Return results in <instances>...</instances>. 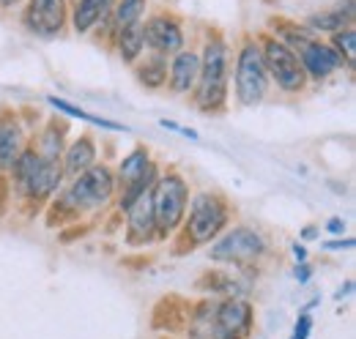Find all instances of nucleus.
<instances>
[{
    "label": "nucleus",
    "mask_w": 356,
    "mask_h": 339,
    "mask_svg": "<svg viewBox=\"0 0 356 339\" xmlns=\"http://www.w3.org/2000/svg\"><path fill=\"white\" fill-rule=\"evenodd\" d=\"M118 192V181H115V170L96 162L86 172L69 178V183L60 186L58 200L52 197L49 206V222L58 216L60 224H72L83 216H96L104 211Z\"/></svg>",
    "instance_id": "nucleus-1"
},
{
    "label": "nucleus",
    "mask_w": 356,
    "mask_h": 339,
    "mask_svg": "<svg viewBox=\"0 0 356 339\" xmlns=\"http://www.w3.org/2000/svg\"><path fill=\"white\" fill-rule=\"evenodd\" d=\"M230 47L222 33H209L200 49V77L192 90V104L203 115H222L230 101Z\"/></svg>",
    "instance_id": "nucleus-2"
},
{
    "label": "nucleus",
    "mask_w": 356,
    "mask_h": 339,
    "mask_svg": "<svg viewBox=\"0 0 356 339\" xmlns=\"http://www.w3.org/2000/svg\"><path fill=\"white\" fill-rule=\"evenodd\" d=\"M230 219H233V208L225 200V195H220V192L192 195L189 206H186V216H184L176 233V235H181V244H184L176 249V254L192 252L197 247L211 244L220 233L230 227Z\"/></svg>",
    "instance_id": "nucleus-3"
},
{
    "label": "nucleus",
    "mask_w": 356,
    "mask_h": 339,
    "mask_svg": "<svg viewBox=\"0 0 356 339\" xmlns=\"http://www.w3.org/2000/svg\"><path fill=\"white\" fill-rule=\"evenodd\" d=\"M268 238L252 224H230L225 233H220L211 247L209 260L220 263L236 271H252L268 257Z\"/></svg>",
    "instance_id": "nucleus-4"
},
{
    "label": "nucleus",
    "mask_w": 356,
    "mask_h": 339,
    "mask_svg": "<svg viewBox=\"0 0 356 339\" xmlns=\"http://www.w3.org/2000/svg\"><path fill=\"white\" fill-rule=\"evenodd\" d=\"M189 181L178 172L168 167L159 172V178L151 186V206H154V219H156V241L173 238L186 216L189 206Z\"/></svg>",
    "instance_id": "nucleus-5"
},
{
    "label": "nucleus",
    "mask_w": 356,
    "mask_h": 339,
    "mask_svg": "<svg viewBox=\"0 0 356 339\" xmlns=\"http://www.w3.org/2000/svg\"><path fill=\"white\" fill-rule=\"evenodd\" d=\"M230 77H233V96L238 107H258L264 104V99L268 96V72L261 55V44L255 36H247L238 44L233 66H230Z\"/></svg>",
    "instance_id": "nucleus-6"
},
{
    "label": "nucleus",
    "mask_w": 356,
    "mask_h": 339,
    "mask_svg": "<svg viewBox=\"0 0 356 339\" xmlns=\"http://www.w3.org/2000/svg\"><path fill=\"white\" fill-rule=\"evenodd\" d=\"M261 44V55H264V63H266L268 80L277 85V90H282L285 96H299L307 90V74L299 63V55L285 47L280 39H274L271 33H261L255 36Z\"/></svg>",
    "instance_id": "nucleus-7"
},
{
    "label": "nucleus",
    "mask_w": 356,
    "mask_h": 339,
    "mask_svg": "<svg viewBox=\"0 0 356 339\" xmlns=\"http://www.w3.org/2000/svg\"><path fill=\"white\" fill-rule=\"evenodd\" d=\"M143 36H145V49L148 52H159L165 58L176 55L186 47L181 19L168 14V11H156L148 22H143Z\"/></svg>",
    "instance_id": "nucleus-8"
},
{
    "label": "nucleus",
    "mask_w": 356,
    "mask_h": 339,
    "mask_svg": "<svg viewBox=\"0 0 356 339\" xmlns=\"http://www.w3.org/2000/svg\"><path fill=\"white\" fill-rule=\"evenodd\" d=\"M69 19V3L66 0H31L25 8V28L28 33L39 39H55L63 33Z\"/></svg>",
    "instance_id": "nucleus-9"
},
{
    "label": "nucleus",
    "mask_w": 356,
    "mask_h": 339,
    "mask_svg": "<svg viewBox=\"0 0 356 339\" xmlns=\"http://www.w3.org/2000/svg\"><path fill=\"white\" fill-rule=\"evenodd\" d=\"M124 241L127 247H151L156 244V219L151 206V189L143 192L124 211Z\"/></svg>",
    "instance_id": "nucleus-10"
},
{
    "label": "nucleus",
    "mask_w": 356,
    "mask_h": 339,
    "mask_svg": "<svg viewBox=\"0 0 356 339\" xmlns=\"http://www.w3.org/2000/svg\"><path fill=\"white\" fill-rule=\"evenodd\" d=\"M296 55H299V63H302V69H305V74H307L310 83H326L329 77H334L337 72L346 69V63L332 49V44L323 42L321 36L312 39L310 44H305Z\"/></svg>",
    "instance_id": "nucleus-11"
},
{
    "label": "nucleus",
    "mask_w": 356,
    "mask_h": 339,
    "mask_svg": "<svg viewBox=\"0 0 356 339\" xmlns=\"http://www.w3.org/2000/svg\"><path fill=\"white\" fill-rule=\"evenodd\" d=\"M184 339H241L225 331L214 317V298H200L189 304L184 317Z\"/></svg>",
    "instance_id": "nucleus-12"
},
{
    "label": "nucleus",
    "mask_w": 356,
    "mask_h": 339,
    "mask_svg": "<svg viewBox=\"0 0 356 339\" xmlns=\"http://www.w3.org/2000/svg\"><path fill=\"white\" fill-rule=\"evenodd\" d=\"M214 317L225 331L250 339L255 331V306L247 298H214Z\"/></svg>",
    "instance_id": "nucleus-13"
},
{
    "label": "nucleus",
    "mask_w": 356,
    "mask_h": 339,
    "mask_svg": "<svg viewBox=\"0 0 356 339\" xmlns=\"http://www.w3.org/2000/svg\"><path fill=\"white\" fill-rule=\"evenodd\" d=\"M250 279H244V271H236V268H211L206 274L197 276L195 288L209 298H247L250 290Z\"/></svg>",
    "instance_id": "nucleus-14"
},
{
    "label": "nucleus",
    "mask_w": 356,
    "mask_h": 339,
    "mask_svg": "<svg viewBox=\"0 0 356 339\" xmlns=\"http://www.w3.org/2000/svg\"><path fill=\"white\" fill-rule=\"evenodd\" d=\"M31 134L17 110H0V172H8L19 151L28 145Z\"/></svg>",
    "instance_id": "nucleus-15"
},
{
    "label": "nucleus",
    "mask_w": 356,
    "mask_h": 339,
    "mask_svg": "<svg viewBox=\"0 0 356 339\" xmlns=\"http://www.w3.org/2000/svg\"><path fill=\"white\" fill-rule=\"evenodd\" d=\"M200 77V52L192 47H184L181 52L168 58V88L176 96H192Z\"/></svg>",
    "instance_id": "nucleus-16"
},
{
    "label": "nucleus",
    "mask_w": 356,
    "mask_h": 339,
    "mask_svg": "<svg viewBox=\"0 0 356 339\" xmlns=\"http://www.w3.org/2000/svg\"><path fill=\"white\" fill-rule=\"evenodd\" d=\"M99 162V145L90 134H83L77 140H72L66 148H63V156H60V167H63V175L66 181L86 172L88 167H93Z\"/></svg>",
    "instance_id": "nucleus-17"
},
{
    "label": "nucleus",
    "mask_w": 356,
    "mask_h": 339,
    "mask_svg": "<svg viewBox=\"0 0 356 339\" xmlns=\"http://www.w3.org/2000/svg\"><path fill=\"white\" fill-rule=\"evenodd\" d=\"M354 0H340L334 8H326V11H318V14H310L305 19V25L310 28L315 36H332L348 25H354Z\"/></svg>",
    "instance_id": "nucleus-18"
},
{
    "label": "nucleus",
    "mask_w": 356,
    "mask_h": 339,
    "mask_svg": "<svg viewBox=\"0 0 356 339\" xmlns=\"http://www.w3.org/2000/svg\"><path fill=\"white\" fill-rule=\"evenodd\" d=\"M137 83L145 90H162L168 88V58L159 52H143V58L132 66Z\"/></svg>",
    "instance_id": "nucleus-19"
},
{
    "label": "nucleus",
    "mask_w": 356,
    "mask_h": 339,
    "mask_svg": "<svg viewBox=\"0 0 356 339\" xmlns=\"http://www.w3.org/2000/svg\"><path fill=\"white\" fill-rule=\"evenodd\" d=\"M66 131L69 126L58 118H49L44 126L36 131V137H31V142L36 145L42 159H60L63 148H66Z\"/></svg>",
    "instance_id": "nucleus-20"
},
{
    "label": "nucleus",
    "mask_w": 356,
    "mask_h": 339,
    "mask_svg": "<svg viewBox=\"0 0 356 339\" xmlns=\"http://www.w3.org/2000/svg\"><path fill=\"white\" fill-rule=\"evenodd\" d=\"M113 47H115V52H118L121 63H127V66H134V63L143 58V52H145L143 19H140V22H132V25H127L124 31H118V33L113 36Z\"/></svg>",
    "instance_id": "nucleus-21"
},
{
    "label": "nucleus",
    "mask_w": 356,
    "mask_h": 339,
    "mask_svg": "<svg viewBox=\"0 0 356 339\" xmlns=\"http://www.w3.org/2000/svg\"><path fill=\"white\" fill-rule=\"evenodd\" d=\"M113 8V0H77L72 6V28L77 36H88L96 22Z\"/></svg>",
    "instance_id": "nucleus-22"
},
{
    "label": "nucleus",
    "mask_w": 356,
    "mask_h": 339,
    "mask_svg": "<svg viewBox=\"0 0 356 339\" xmlns=\"http://www.w3.org/2000/svg\"><path fill=\"white\" fill-rule=\"evenodd\" d=\"M268 25H271V36L280 39L285 47H291L293 52H299L305 44H310L312 39H318L305 22H291V19L277 17V19H268Z\"/></svg>",
    "instance_id": "nucleus-23"
},
{
    "label": "nucleus",
    "mask_w": 356,
    "mask_h": 339,
    "mask_svg": "<svg viewBox=\"0 0 356 339\" xmlns=\"http://www.w3.org/2000/svg\"><path fill=\"white\" fill-rule=\"evenodd\" d=\"M151 165H154V156H151L148 145H137V148H132V151L121 159L118 170H115V181H118V186H127V183H132V181H137V178H143Z\"/></svg>",
    "instance_id": "nucleus-24"
},
{
    "label": "nucleus",
    "mask_w": 356,
    "mask_h": 339,
    "mask_svg": "<svg viewBox=\"0 0 356 339\" xmlns=\"http://www.w3.org/2000/svg\"><path fill=\"white\" fill-rule=\"evenodd\" d=\"M47 104H49L52 110H58V113L69 115V118L86 121V124H90V126L107 129V131H129V129L124 126V124H118V121H110V118L93 115V113H88V110H83V107H77V104H72V101H66V99H58V96H47Z\"/></svg>",
    "instance_id": "nucleus-25"
},
{
    "label": "nucleus",
    "mask_w": 356,
    "mask_h": 339,
    "mask_svg": "<svg viewBox=\"0 0 356 339\" xmlns=\"http://www.w3.org/2000/svg\"><path fill=\"white\" fill-rule=\"evenodd\" d=\"M143 11H145V0H118V3H113V8H110L113 36H115L118 31H124L127 25L140 22V19H143Z\"/></svg>",
    "instance_id": "nucleus-26"
},
{
    "label": "nucleus",
    "mask_w": 356,
    "mask_h": 339,
    "mask_svg": "<svg viewBox=\"0 0 356 339\" xmlns=\"http://www.w3.org/2000/svg\"><path fill=\"white\" fill-rule=\"evenodd\" d=\"M329 44H332V49L340 55V60L346 63V69H354L356 66V28L354 25H348V28L332 33V36H329Z\"/></svg>",
    "instance_id": "nucleus-27"
},
{
    "label": "nucleus",
    "mask_w": 356,
    "mask_h": 339,
    "mask_svg": "<svg viewBox=\"0 0 356 339\" xmlns=\"http://www.w3.org/2000/svg\"><path fill=\"white\" fill-rule=\"evenodd\" d=\"M312 315L310 312H299V317H296V326H293V334L291 339H310L312 334Z\"/></svg>",
    "instance_id": "nucleus-28"
},
{
    "label": "nucleus",
    "mask_w": 356,
    "mask_h": 339,
    "mask_svg": "<svg viewBox=\"0 0 356 339\" xmlns=\"http://www.w3.org/2000/svg\"><path fill=\"white\" fill-rule=\"evenodd\" d=\"M356 247L354 238H332V241H321L323 252H351Z\"/></svg>",
    "instance_id": "nucleus-29"
},
{
    "label": "nucleus",
    "mask_w": 356,
    "mask_h": 339,
    "mask_svg": "<svg viewBox=\"0 0 356 339\" xmlns=\"http://www.w3.org/2000/svg\"><path fill=\"white\" fill-rule=\"evenodd\" d=\"M293 276H296V282L299 285H307L312 279V265L307 260H302V263H296V268H293Z\"/></svg>",
    "instance_id": "nucleus-30"
},
{
    "label": "nucleus",
    "mask_w": 356,
    "mask_h": 339,
    "mask_svg": "<svg viewBox=\"0 0 356 339\" xmlns=\"http://www.w3.org/2000/svg\"><path fill=\"white\" fill-rule=\"evenodd\" d=\"M326 233L343 235V233H346V219H343V216H332V219L326 222Z\"/></svg>",
    "instance_id": "nucleus-31"
},
{
    "label": "nucleus",
    "mask_w": 356,
    "mask_h": 339,
    "mask_svg": "<svg viewBox=\"0 0 356 339\" xmlns=\"http://www.w3.org/2000/svg\"><path fill=\"white\" fill-rule=\"evenodd\" d=\"M318 235H321V230H318V224H307V227H305V230L299 233V241H302V244H307V241H315Z\"/></svg>",
    "instance_id": "nucleus-32"
},
{
    "label": "nucleus",
    "mask_w": 356,
    "mask_h": 339,
    "mask_svg": "<svg viewBox=\"0 0 356 339\" xmlns=\"http://www.w3.org/2000/svg\"><path fill=\"white\" fill-rule=\"evenodd\" d=\"M291 252H293V257H296V263H302V260H307V257H310V252H307V247H305L302 241L291 244Z\"/></svg>",
    "instance_id": "nucleus-33"
},
{
    "label": "nucleus",
    "mask_w": 356,
    "mask_h": 339,
    "mask_svg": "<svg viewBox=\"0 0 356 339\" xmlns=\"http://www.w3.org/2000/svg\"><path fill=\"white\" fill-rule=\"evenodd\" d=\"M351 293H354V279H348V282L334 293V298H337V301H343V298H348Z\"/></svg>",
    "instance_id": "nucleus-34"
},
{
    "label": "nucleus",
    "mask_w": 356,
    "mask_h": 339,
    "mask_svg": "<svg viewBox=\"0 0 356 339\" xmlns=\"http://www.w3.org/2000/svg\"><path fill=\"white\" fill-rule=\"evenodd\" d=\"M178 134H181V137H186V140H200V134H197V131H195V129H186V126H181V129H178Z\"/></svg>",
    "instance_id": "nucleus-35"
},
{
    "label": "nucleus",
    "mask_w": 356,
    "mask_h": 339,
    "mask_svg": "<svg viewBox=\"0 0 356 339\" xmlns=\"http://www.w3.org/2000/svg\"><path fill=\"white\" fill-rule=\"evenodd\" d=\"M159 126L168 129V131H178V129H181V126L176 124V121H159Z\"/></svg>",
    "instance_id": "nucleus-36"
},
{
    "label": "nucleus",
    "mask_w": 356,
    "mask_h": 339,
    "mask_svg": "<svg viewBox=\"0 0 356 339\" xmlns=\"http://www.w3.org/2000/svg\"><path fill=\"white\" fill-rule=\"evenodd\" d=\"M19 3H22V0H0L3 8H14V6H19Z\"/></svg>",
    "instance_id": "nucleus-37"
},
{
    "label": "nucleus",
    "mask_w": 356,
    "mask_h": 339,
    "mask_svg": "<svg viewBox=\"0 0 356 339\" xmlns=\"http://www.w3.org/2000/svg\"><path fill=\"white\" fill-rule=\"evenodd\" d=\"M318 301H321V298H312L310 304H305V306H302V312H310L312 315V309H315V304H318Z\"/></svg>",
    "instance_id": "nucleus-38"
},
{
    "label": "nucleus",
    "mask_w": 356,
    "mask_h": 339,
    "mask_svg": "<svg viewBox=\"0 0 356 339\" xmlns=\"http://www.w3.org/2000/svg\"><path fill=\"white\" fill-rule=\"evenodd\" d=\"M162 339H173V337H162Z\"/></svg>",
    "instance_id": "nucleus-39"
}]
</instances>
